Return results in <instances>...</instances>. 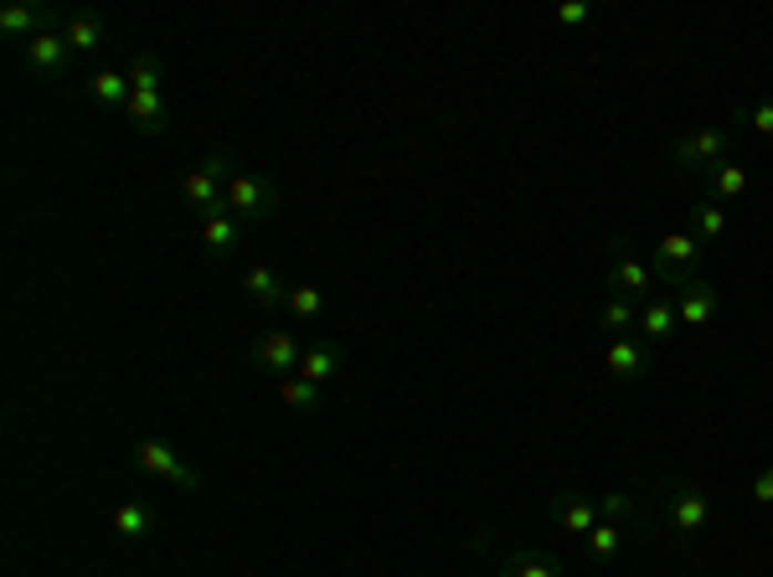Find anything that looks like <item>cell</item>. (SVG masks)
<instances>
[{"label":"cell","instance_id":"obj_1","mask_svg":"<svg viewBox=\"0 0 773 577\" xmlns=\"http://www.w3.org/2000/svg\"><path fill=\"white\" fill-rule=\"evenodd\" d=\"M701 268V243L697 233H666L660 243H655L650 253V274L660 284H676V289H686V284L697 279Z\"/></svg>","mask_w":773,"mask_h":577},{"label":"cell","instance_id":"obj_2","mask_svg":"<svg viewBox=\"0 0 773 577\" xmlns=\"http://www.w3.org/2000/svg\"><path fill=\"white\" fill-rule=\"evenodd\" d=\"M666 521L676 536H701L712 526V495L691 480H670L666 485Z\"/></svg>","mask_w":773,"mask_h":577},{"label":"cell","instance_id":"obj_3","mask_svg":"<svg viewBox=\"0 0 773 577\" xmlns=\"http://www.w3.org/2000/svg\"><path fill=\"white\" fill-rule=\"evenodd\" d=\"M670 161L681 165L686 176H707V171H712L717 161H728V130L707 124V130L681 134V140L670 145Z\"/></svg>","mask_w":773,"mask_h":577},{"label":"cell","instance_id":"obj_4","mask_svg":"<svg viewBox=\"0 0 773 577\" xmlns=\"http://www.w3.org/2000/svg\"><path fill=\"white\" fill-rule=\"evenodd\" d=\"M223 202H227V212H233L238 223H264V217H274V207H279L274 186H268L264 176H248V171H238V176L227 181Z\"/></svg>","mask_w":773,"mask_h":577},{"label":"cell","instance_id":"obj_5","mask_svg":"<svg viewBox=\"0 0 773 577\" xmlns=\"http://www.w3.org/2000/svg\"><path fill=\"white\" fill-rule=\"evenodd\" d=\"M134 464L145 474H155V480H165V485H176V490H202V474H196L192 464H181V454L171 444H161V439H140V444H134Z\"/></svg>","mask_w":773,"mask_h":577},{"label":"cell","instance_id":"obj_6","mask_svg":"<svg viewBox=\"0 0 773 577\" xmlns=\"http://www.w3.org/2000/svg\"><path fill=\"white\" fill-rule=\"evenodd\" d=\"M609 248H614V274H609V289H614V295H619V299H629V305H635V299H645V295H650V279H655V274L640 264V258H635V253L625 248V237H614Z\"/></svg>","mask_w":773,"mask_h":577},{"label":"cell","instance_id":"obj_7","mask_svg":"<svg viewBox=\"0 0 773 577\" xmlns=\"http://www.w3.org/2000/svg\"><path fill=\"white\" fill-rule=\"evenodd\" d=\"M547 516L557 521L567 536H588L598 526V505L588 501V495H578V490H557L547 501Z\"/></svg>","mask_w":773,"mask_h":577},{"label":"cell","instance_id":"obj_8","mask_svg":"<svg viewBox=\"0 0 773 577\" xmlns=\"http://www.w3.org/2000/svg\"><path fill=\"white\" fill-rule=\"evenodd\" d=\"M717 305H722V295H717V284L707 279H691L681 289V299H676V320H681L686 330H701V326H712V315Z\"/></svg>","mask_w":773,"mask_h":577},{"label":"cell","instance_id":"obj_9","mask_svg":"<svg viewBox=\"0 0 773 577\" xmlns=\"http://www.w3.org/2000/svg\"><path fill=\"white\" fill-rule=\"evenodd\" d=\"M68 58H73V47H68L62 31H42V37H31V42L21 47V62H27L31 73H47V78H58L62 68H68Z\"/></svg>","mask_w":773,"mask_h":577},{"label":"cell","instance_id":"obj_10","mask_svg":"<svg viewBox=\"0 0 773 577\" xmlns=\"http://www.w3.org/2000/svg\"><path fill=\"white\" fill-rule=\"evenodd\" d=\"M299 341L289 336V330H268L264 341H258V367L264 371H279V377H295L299 371Z\"/></svg>","mask_w":773,"mask_h":577},{"label":"cell","instance_id":"obj_11","mask_svg":"<svg viewBox=\"0 0 773 577\" xmlns=\"http://www.w3.org/2000/svg\"><path fill=\"white\" fill-rule=\"evenodd\" d=\"M202 223V248L212 253V258H227V253L238 248V217L233 212H207V217H196Z\"/></svg>","mask_w":773,"mask_h":577},{"label":"cell","instance_id":"obj_12","mask_svg":"<svg viewBox=\"0 0 773 577\" xmlns=\"http://www.w3.org/2000/svg\"><path fill=\"white\" fill-rule=\"evenodd\" d=\"M243 289H248V299H254V305H264V310H279L284 299H289V284H284L268 264L248 268V274H243Z\"/></svg>","mask_w":773,"mask_h":577},{"label":"cell","instance_id":"obj_13","mask_svg":"<svg viewBox=\"0 0 773 577\" xmlns=\"http://www.w3.org/2000/svg\"><path fill=\"white\" fill-rule=\"evenodd\" d=\"M501 577H563V563L552 552H536V547H516L501 563Z\"/></svg>","mask_w":773,"mask_h":577},{"label":"cell","instance_id":"obj_14","mask_svg":"<svg viewBox=\"0 0 773 577\" xmlns=\"http://www.w3.org/2000/svg\"><path fill=\"white\" fill-rule=\"evenodd\" d=\"M47 21H52V16H47L42 6H6V11H0V31H6V37H21V42L52 31Z\"/></svg>","mask_w":773,"mask_h":577},{"label":"cell","instance_id":"obj_15","mask_svg":"<svg viewBox=\"0 0 773 577\" xmlns=\"http://www.w3.org/2000/svg\"><path fill=\"white\" fill-rule=\"evenodd\" d=\"M336 367H341V346L336 341H320V346H310V351L299 356V371L295 377H305V382H330V377H336Z\"/></svg>","mask_w":773,"mask_h":577},{"label":"cell","instance_id":"obj_16","mask_svg":"<svg viewBox=\"0 0 773 577\" xmlns=\"http://www.w3.org/2000/svg\"><path fill=\"white\" fill-rule=\"evenodd\" d=\"M124 114H130V124H134L140 134H165V124H171V114H165V99H161V93H134Z\"/></svg>","mask_w":773,"mask_h":577},{"label":"cell","instance_id":"obj_17","mask_svg":"<svg viewBox=\"0 0 773 577\" xmlns=\"http://www.w3.org/2000/svg\"><path fill=\"white\" fill-rule=\"evenodd\" d=\"M604 361H609V377H619V382H640L645 377V351L629 336H614Z\"/></svg>","mask_w":773,"mask_h":577},{"label":"cell","instance_id":"obj_18","mask_svg":"<svg viewBox=\"0 0 773 577\" xmlns=\"http://www.w3.org/2000/svg\"><path fill=\"white\" fill-rule=\"evenodd\" d=\"M89 89H93V104H99V109H130V99H134L130 73H114V68H104Z\"/></svg>","mask_w":773,"mask_h":577},{"label":"cell","instance_id":"obj_19","mask_svg":"<svg viewBox=\"0 0 773 577\" xmlns=\"http://www.w3.org/2000/svg\"><path fill=\"white\" fill-rule=\"evenodd\" d=\"M707 186H712V202H738L748 192V171L738 161H717L707 171Z\"/></svg>","mask_w":773,"mask_h":577},{"label":"cell","instance_id":"obj_20","mask_svg":"<svg viewBox=\"0 0 773 577\" xmlns=\"http://www.w3.org/2000/svg\"><path fill=\"white\" fill-rule=\"evenodd\" d=\"M62 37H68L73 52H99V47L109 42V27L99 21V16H73V21L62 27Z\"/></svg>","mask_w":773,"mask_h":577},{"label":"cell","instance_id":"obj_21","mask_svg":"<svg viewBox=\"0 0 773 577\" xmlns=\"http://www.w3.org/2000/svg\"><path fill=\"white\" fill-rule=\"evenodd\" d=\"M150 526H155L150 505H140V501L114 505V536H124V542H140V536H150Z\"/></svg>","mask_w":773,"mask_h":577},{"label":"cell","instance_id":"obj_22","mask_svg":"<svg viewBox=\"0 0 773 577\" xmlns=\"http://www.w3.org/2000/svg\"><path fill=\"white\" fill-rule=\"evenodd\" d=\"M676 326H681V320H676V305H666V299H650V305L640 310V330L650 336V341H670Z\"/></svg>","mask_w":773,"mask_h":577},{"label":"cell","instance_id":"obj_23","mask_svg":"<svg viewBox=\"0 0 773 577\" xmlns=\"http://www.w3.org/2000/svg\"><path fill=\"white\" fill-rule=\"evenodd\" d=\"M691 233H697V243H717V237L728 233V212L717 207L712 196L697 202V207H691Z\"/></svg>","mask_w":773,"mask_h":577},{"label":"cell","instance_id":"obj_24","mask_svg":"<svg viewBox=\"0 0 773 577\" xmlns=\"http://www.w3.org/2000/svg\"><path fill=\"white\" fill-rule=\"evenodd\" d=\"M583 542H588V557H594V563H614V557L625 552V532H619L614 521H598Z\"/></svg>","mask_w":773,"mask_h":577},{"label":"cell","instance_id":"obj_25","mask_svg":"<svg viewBox=\"0 0 773 577\" xmlns=\"http://www.w3.org/2000/svg\"><path fill=\"white\" fill-rule=\"evenodd\" d=\"M598 326H604V330H614V336H625V330H635V326H640V310H635L629 299L609 295V299H604V305H598Z\"/></svg>","mask_w":773,"mask_h":577},{"label":"cell","instance_id":"obj_26","mask_svg":"<svg viewBox=\"0 0 773 577\" xmlns=\"http://www.w3.org/2000/svg\"><path fill=\"white\" fill-rule=\"evenodd\" d=\"M161 78H165L161 58H150V52H134V62H130L134 93H161Z\"/></svg>","mask_w":773,"mask_h":577},{"label":"cell","instance_id":"obj_27","mask_svg":"<svg viewBox=\"0 0 773 577\" xmlns=\"http://www.w3.org/2000/svg\"><path fill=\"white\" fill-rule=\"evenodd\" d=\"M279 398L289 402V408H299V413H310L315 402H320V387L305 382V377H284V382H279Z\"/></svg>","mask_w":773,"mask_h":577},{"label":"cell","instance_id":"obj_28","mask_svg":"<svg viewBox=\"0 0 773 577\" xmlns=\"http://www.w3.org/2000/svg\"><path fill=\"white\" fill-rule=\"evenodd\" d=\"M284 305H289V310H295L299 320H315V315L326 310V295H320V289H315V284H295V289H289V299H284Z\"/></svg>","mask_w":773,"mask_h":577},{"label":"cell","instance_id":"obj_29","mask_svg":"<svg viewBox=\"0 0 773 577\" xmlns=\"http://www.w3.org/2000/svg\"><path fill=\"white\" fill-rule=\"evenodd\" d=\"M598 521H625V516H635V501H629V495H619V490H614V495H598Z\"/></svg>","mask_w":773,"mask_h":577},{"label":"cell","instance_id":"obj_30","mask_svg":"<svg viewBox=\"0 0 773 577\" xmlns=\"http://www.w3.org/2000/svg\"><path fill=\"white\" fill-rule=\"evenodd\" d=\"M748 130H753V134H763V140H773V93H769V99H759V104H753V109H748Z\"/></svg>","mask_w":773,"mask_h":577},{"label":"cell","instance_id":"obj_31","mask_svg":"<svg viewBox=\"0 0 773 577\" xmlns=\"http://www.w3.org/2000/svg\"><path fill=\"white\" fill-rule=\"evenodd\" d=\"M557 21H563V27H583V21H588V6H583V0H567V6H557Z\"/></svg>","mask_w":773,"mask_h":577},{"label":"cell","instance_id":"obj_32","mask_svg":"<svg viewBox=\"0 0 773 577\" xmlns=\"http://www.w3.org/2000/svg\"><path fill=\"white\" fill-rule=\"evenodd\" d=\"M753 501H759V505H773V464L759 474V480H753Z\"/></svg>","mask_w":773,"mask_h":577}]
</instances>
